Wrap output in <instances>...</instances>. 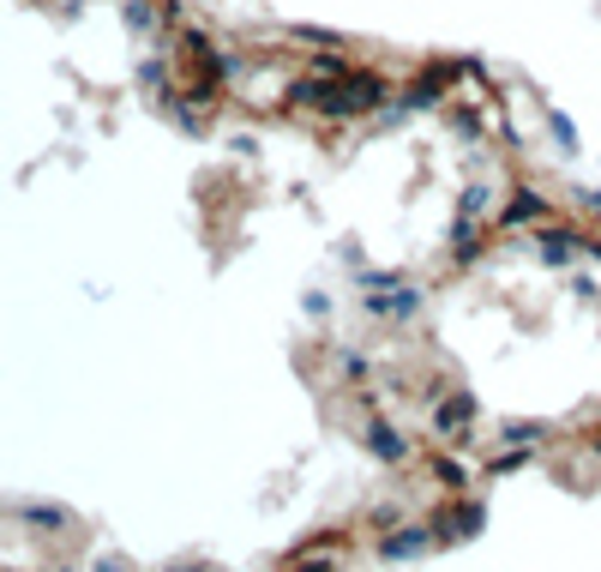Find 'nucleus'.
<instances>
[{
  "label": "nucleus",
  "instance_id": "nucleus-7",
  "mask_svg": "<svg viewBox=\"0 0 601 572\" xmlns=\"http://www.w3.org/2000/svg\"><path fill=\"white\" fill-rule=\"evenodd\" d=\"M379 560H421V555H433L439 548V536H433V524L427 518H397L391 530H379Z\"/></svg>",
  "mask_w": 601,
  "mask_h": 572
},
{
  "label": "nucleus",
  "instance_id": "nucleus-12",
  "mask_svg": "<svg viewBox=\"0 0 601 572\" xmlns=\"http://www.w3.org/2000/svg\"><path fill=\"white\" fill-rule=\"evenodd\" d=\"M331 367H337L343 386H367V380H373V362L361 350H349V343H331Z\"/></svg>",
  "mask_w": 601,
  "mask_h": 572
},
{
  "label": "nucleus",
  "instance_id": "nucleus-3",
  "mask_svg": "<svg viewBox=\"0 0 601 572\" xmlns=\"http://www.w3.org/2000/svg\"><path fill=\"white\" fill-rule=\"evenodd\" d=\"M523 242H529V259L547 266V271H571L577 259H589V230H577V223H565V218L541 223V230L523 235Z\"/></svg>",
  "mask_w": 601,
  "mask_h": 572
},
{
  "label": "nucleus",
  "instance_id": "nucleus-2",
  "mask_svg": "<svg viewBox=\"0 0 601 572\" xmlns=\"http://www.w3.org/2000/svg\"><path fill=\"white\" fill-rule=\"evenodd\" d=\"M427 428L439 446H469V440L481 434V398L463 386H445L439 398L427 404Z\"/></svg>",
  "mask_w": 601,
  "mask_h": 572
},
{
  "label": "nucleus",
  "instance_id": "nucleus-6",
  "mask_svg": "<svg viewBox=\"0 0 601 572\" xmlns=\"http://www.w3.org/2000/svg\"><path fill=\"white\" fill-rule=\"evenodd\" d=\"M361 446H367V458L385 464V470H403V464H415V440H409L403 428L391 422V416H367V428H361Z\"/></svg>",
  "mask_w": 601,
  "mask_h": 572
},
{
  "label": "nucleus",
  "instance_id": "nucleus-4",
  "mask_svg": "<svg viewBox=\"0 0 601 572\" xmlns=\"http://www.w3.org/2000/svg\"><path fill=\"white\" fill-rule=\"evenodd\" d=\"M553 218H559V206H553L535 182H511V187H505V206H499V223H493V230H499V235H535L541 223H553Z\"/></svg>",
  "mask_w": 601,
  "mask_h": 572
},
{
  "label": "nucleus",
  "instance_id": "nucleus-20",
  "mask_svg": "<svg viewBox=\"0 0 601 572\" xmlns=\"http://www.w3.org/2000/svg\"><path fill=\"white\" fill-rule=\"evenodd\" d=\"M175 572H199V567H175Z\"/></svg>",
  "mask_w": 601,
  "mask_h": 572
},
{
  "label": "nucleus",
  "instance_id": "nucleus-1",
  "mask_svg": "<svg viewBox=\"0 0 601 572\" xmlns=\"http://www.w3.org/2000/svg\"><path fill=\"white\" fill-rule=\"evenodd\" d=\"M355 290H361V307H367L373 319H385V326H409V319L421 314V302H427L409 278H397V271H373V266L355 278Z\"/></svg>",
  "mask_w": 601,
  "mask_h": 572
},
{
  "label": "nucleus",
  "instance_id": "nucleus-8",
  "mask_svg": "<svg viewBox=\"0 0 601 572\" xmlns=\"http://www.w3.org/2000/svg\"><path fill=\"white\" fill-rule=\"evenodd\" d=\"M493 223H469V218H451V242H445V266L451 271H469L493 254Z\"/></svg>",
  "mask_w": 601,
  "mask_h": 572
},
{
  "label": "nucleus",
  "instance_id": "nucleus-10",
  "mask_svg": "<svg viewBox=\"0 0 601 572\" xmlns=\"http://www.w3.org/2000/svg\"><path fill=\"white\" fill-rule=\"evenodd\" d=\"M427 482L439 488V500L469 494V464H463V452H457V446H433V452H427Z\"/></svg>",
  "mask_w": 601,
  "mask_h": 572
},
{
  "label": "nucleus",
  "instance_id": "nucleus-19",
  "mask_svg": "<svg viewBox=\"0 0 601 572\" xmlns=\"http://www.w3.org/2000/svg\"><path fill=\"white\" fill-rule=\"evenodd\" d=\"M589 452H596V458H601V428H596V440H589Z\"/></svg>",
  "mask_w": 601,
  "mask_h": 572
},
{
  "label": "nucleus",
  "instance_id": "nucleus-15",
  "mask_svg": "<svg viewBox=\"0 0 601 572\" xmlns=\"http://www.w3.org/2000/svg\"><path fill=\"white\" fill-rule=\"evenodd\" d=\"M300 314H307V319H331V295L307 290V295H300Z\"/></svg>",
  "mask_w": 601,
  "mask_h": 572
},
{
  "label": "nucleus",
  "instance_id": "nucleus-9",
  "mask_svg": "<svg viewBox=\"0 0 601 572\" xmlns=\"http://www.w3.org/2000/svg\"><path fill=\"white\" fill-rule=\"evenodd\" d=\"M499 206H505V187H499V175H469V182L457 187V206H451V218H469V223H499Z\"/></svg>",
  "mask_w": 601,
  "mask_h": 572
},
{
  "label": "nucleus",
  "instance_id": "nucleus-14",
  "mask_svg": "<svg viewBox=\"0 0 601 572\" xmlns=\"http://www.w3.org/2000/svg\"><path fill=\"white\" fill-rule=\"evenodd\" d=\"M288 572H343V555H325V548H288Z\"/></svg>",
  "mask_w": 601,
  "mask_h": 572
},
{
  "label": "nucleus",
  "instance_id": "nucleus-18",
  "mask_svg": "<svg viewBox=\"0 0 601 572\" xmlns=\"http://www.w3.org/2000/svg\"><path fill=\"white\" fill-rule=\"evenodd\" d=\"M91 572H127V560H120V555H103V560H91Z\"/></svg>",
  "mask_w": 601,
  "mask_h": 572
},
{
  "label": "nucleus",
  "instance_id": "nucleus-11",
  "mask_svg": "<svg viewBox=\"0 0 601 572\" xmlns=\"http://www.w3.org/2000/svg\"><path fill=\"white\" fill-rule=\"evenodd\" d=\"M493 446H517V452H547V422H499Z\"/></svg>",
  "mask_w": 601,
  "mask_h": 572
},
{
  "label": "nucleus",
  "instance_id": "nucleus-5",
  "mask_svg": "<svg viewBox=\"0 0 601 572\" xmlns=\"http://www.w3.org/2000/svg\"><path fill=\"white\" fill-rule=\"evenodd\" d=\"M433 536H439V548H457V542H475L481 524H487V500L481 494H451L439 500V512H433Z\"/></svg>",
  "mask_w": 601,
  "mask_h": 572
},
{
  "label": "nucleus",
  "instance_id": "nucleus-13",
  "mask_svg": "<svg viewBox=\"0 0 601 572\" xmlns=\"http://www.w3.org/2000/svg\"><path fill=\"white\" fill-rule=\"evenodd\" d=\"M541 127H547V139H553V151H565L571 157L577 151V121L565 109H541Z\"/></svg>",
  "mask_w": 601,
  "mask_h": 572
},
{
  "label": "nucleus",
  "instance_id": "nucleus-16",
  "mask_svg": "<svg viewBox=\"0 0 601 572\" xmlns=\"http://www.w3.org/2000/svg\"><path fill=\"white\" fill-rule=\"evenodd\" d=\"M571 295H577V302H596V295H601V278H596V271H589V278L577 271V278H571Z\"/></svg>",
  "mask_w": 601,
  "mask_h": 572
},
{
  "label": "nucleus",
  "instance_id": "nucleus-17",
  "mask_svg": "<svg viewBox=\"0 0 601 572\" xmlns=\"http://www.w3.org/2000/svg\"><path fill=\"white\" fill-rule=\"evenodd\" d=\"M577 211H584V218H589V223H596V230H601V187H589V194L577 199Z\"/></svg>",
  "mask_w": 601,
  "mask_h": 572
}]
</instances>
